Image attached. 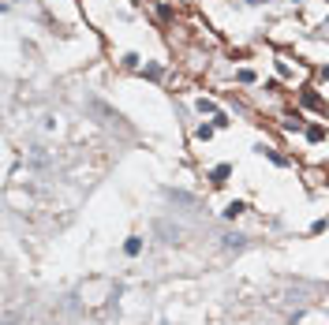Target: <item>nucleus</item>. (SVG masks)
<instances>
[{"label": "nucleus", "instance_id": "nucleus-7", "mask_svg": "<svg viewBox=\"0 0 329 325\" xmlns=\"http://www.w3.org/2000/svg\"><path fill=\"white\" fill-rule=\"evenodd\" d=\"M236 79H239V82H243V86H251V82H254V79H258V75H254L251 68H239V71H236Z\"/></svg>", "mask_w": 329, "mask_h": 325}, {"label": "nucleus", "instance_id": "nucleus-11", "mask_svg": "<svg viewBox=\"0 0 329 325\" xmlns=\"http://www.w3.org/2000/svg\"><path fill=\"white\" fill-rule=\"evenodd\" d=\"M247 4H251V8H262V4H270V0H247Z\"/></svg>", "mask_w": 329, "mask_h": 325}, {"label": "nucleus", "instance_id": "nucleus-3", "mask_svg": "<svg viewBox=\"0 0 329 325\" xmlns=\"http://www.w3.org/2000/svg\"><path fill=\"white\" fill-rule=\"evenodd\" d=\"M124 250H127V254H131V258H135V254H142V236H127Z\"/></svg>", "mask_w": 329, "mask_h": 325}, {"label": "nucleus", "instance_id": "nucleus-12", "mask_svg": "<svg viewBox=\"0 0 329 325\" xmlns=\"http://www.w3.org/2000/svg\"><path fill=\"white\" fill-rule=\"evenodd\" d=\"M318 75H322V79H329V64H326V68H318Z\"/></svg>", "mask_w": 329, "mask_h": 325}, {"label": "nucleus", "instance_id": "nucleus-9", "mask_svg": "<svg viewBox=\"0 0 329 325\" xmlns=\"http://www.w3.org/2000/svg\"><path fill=\"white\" fill-rule=\"evenodd\" d=\"M225 247H236L239 250V247H243V236H225Z\"/></svg>", "mask_w": 329, "mask_h": 325}, {"label": "nucleus", "instance_id": "nucleus-10", "mask_svg": "<svg viewBox=\"0 0 329 325\" xmlns=\"http://www.w3.org/2000/svg\"><path fill=\"white\" fill-rule=\"evenodd\" d=\"M284 127H288V131H299V127H303V120H299V116H288Z\"/></svg>", "mask_w": 329, "mask_h": 325}, {"label": "nucleus", "instance_id": "nucleus-8", "mask_svg": "<svg viewBox=\"0 0 329 325\" xmlns=\"http://www.w3.org/2000/svg\"><path fill=\"white\" fill-rule=\"evenodd\" d=\"M303 105H311V109H318L322 101H318V94H311V90H303Z\"/></svg>", "mask_w": 329, "mask_h": 325}, {"label": "nucleus", "instance_id": "nucleus-2", "mask_svg": "<svg viewBox=\"0 0 329 325\" xmlns=\"http://www.w3.org/2000/svg\"><path fill=\"white\" fill-rule=\"evenodd\" d=\"M247 213V202H228L225 205V221H236V217Z\"/></svg>", "mask_w": 329, "mask_h": 325}, {"label": "nucleus", "instance_id": "nucleus-13", "mask_svg": "<svg viewBox=\"0 0 329 325\" xmlns=\"http://www.w3.org/2000/svg\"><path fill=\"white\" fill-rule=\"evenodd\" d=\"M326 23H329V19H326Z\"/></svg>", "mask_w": 329, "mask_h": 325}, {"label": "nucleus", "instance_id": "nucleus-1", "mask_svg": "<svg viewBox=\"0 0 329 325\" xmlns=\"http://www.w3.org/2000/svg\"><path fill=\"white\" fill-rule=\"evenodd\" d=\"M228 176H232V164H217V168L210 172V183H213V187H225Z\"/></svg>", "mask_w": 329, "mask_h": 325}, {"label": "nucleus", "instance_id": "nucleus-5", "mask_svg": "<svg viewBox=\"0 0 329 325\" xmlns=\"http://www.w3.org/2000/svg\"><path fill=\"white\" fill-rule=\"evenodd\" d=\"M194 109H198V112H213V116H217V105H213L210 97H198V101H194Z\"/></svg>", "mask_w": 329, "mask_h": 325}, {"label": "nucleus", "instance_id": "nucleus-4", "mask_svg": "<svg viewBox=\"0 0 329 325\" xmlns=\"http://www.w3.org/2000/svg\"><path fill=\"white\" fill-rule=\"evenodd\" d=\"M307 138H311V142H322V138H326V127H322V123H311V127H307Z\"/></svg>", "mask_w": 329, "mask_h": 325}, {"label": "nucleus", "instance_id": "nucleus-6", "mask_svg": "<svg viewBox=\"0 0 329 325\" xmlns=\"http://www.w3.org/2000/svg\"><path fill=\"white\" fill-rule=\"evenodd\" d=\"M194 138H213V123H198V127H194Z\"/></svg>", "mask_w": 329, "mask_h": 325}]
</instances>
